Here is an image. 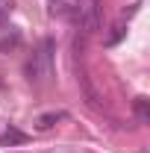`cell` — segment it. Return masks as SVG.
<instances>
[{
    "label": "cell",
    "instance_id": "1",
    "mask_svg": "<svg viewBox=\"0 0 150 153\" xmlns=\"http://www.w3.org/2000/svg\"><path fill=\"white\" fill-rule=\"evenodd\" d=\"M53 38H44L41 41V47H38L33 59L27 62V76L33 79V82H44L47 76L53 74V65H50V59H53Z\"/></svg>",
    "mask_w": 150,
    "mask_h": 153
},
{
    "label": "cell",
    "instance_id": "2",
    "mask_svg": "<svg viewBox=\"0 0 150 153\" xmlns=\"http://www.w3.org/2000/svg\"><path fill=\"white\" fill-rule=\"evenodd\" d=\"M76 21H79L82 33L100 30V6H97V0H85L82 6H76Z\"/></svg>",
    "mask_w": 150,
    "mask_h": 153
},
{
    "label": "cell",
    "instance_id": "3",
    "mask_svg": "<svg viewBox=\"0 0 150 153\" xmlns=\"http://www.w3.org/2000/svg\"><path fill=\"white\" fill-rule=\"evenodd\" d=\"M27 141H30V135L21 133L18 127H6L0 133V147H15V144H27Z\"/></svg>",
    "mask_w": 150,
    "mask_h": 153
},
{
    "label": "cell",
    "instance_id": "4",
    "mask_svg": "<svg viewBox=\"0 0 150 153\" xmlns=\"http://www.w3.org/2000/svg\"><path fill=\"white\" fill-rule=\"evenodd\" d=\"M132 112H135V118H138L141 124H150V100L144 94H138L132 100Z\"/></svg>",
    "mask_w": 150,
    "mask_h": 153
},
{
    "label": "cell",
    "instance_id": "5",
    "mask_svg": "<svg viewBox=\"0 0 150 153\" xmlns=\"http://www.w3.org/2000/svg\"><path fill=\"white\" fill-rule=\"evenodd\" d=\"M62 118H65V112H47V115H41V118L36 121V127L38 130H50V127H53L56 121H62Z\"/></svg>",
    "mask_w": 150,
    "mask_h": 153
},
{
    "label": "cell",
    "instance_id": "6",
    "mask_svg": "<svg viewBox=\"0 0 150 153\" xmlns=\"http://www.w3.org/2000/svg\"><path fill=\"white\" fill-rule=\"evenodd\" d=\"M124 36H127V27H124V24H118V27H112V33L106 36V47H115V44H118V41H121Z\"/></svg>",
    "mask_w": 150,
    "mask_h": 153
}]
</instances>
